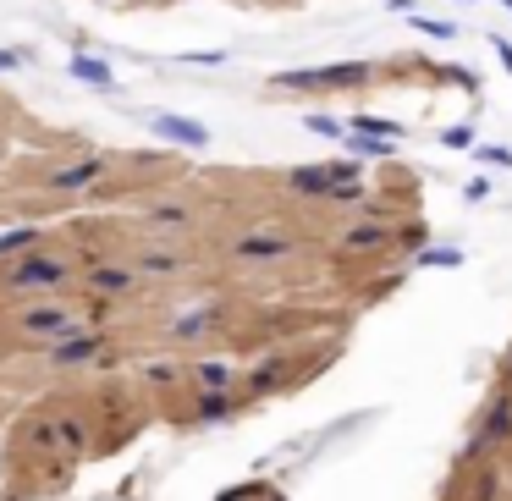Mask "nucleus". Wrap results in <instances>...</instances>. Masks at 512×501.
<instances>
[{
  "label": "nucleus",
  "instance_id": "f257e3e1",
  "mask_svg": "<svg viewBox=\"0 0 512 501\" xmlns=\"http://www.w3.org/2000/svg\"><path fill=\"white\" fill-rule=\"evenodd\" d=\"M0 287L6 292H67L72 287V270L61 265L56 254H17L12 265L0 259Z\"/></svg>",
  "mask_w": 512,
  "mask_h": 501
},
{
  "label": "nucleus",
  "instance_id": "5701e85b",
  "mask_svg": "<svg viewBox=\"0 0 512 501\" xmlns=\"http://www.w3.org/2000/svg\"><path fill=\"white\" fill-rule=\"evenodd\" d=\"M34 243H39V226H28V232H6V237H0V259H17V254H28Z\"/></svg>",
  "mask_w": 512,
  "mask_h": 501
},
{
  "label": "nucleus",
  "instance_id": "a211bd4d",
  "mask_svg": "<svg viewBox=\"0 0 512 501\" xmlns=\"http://www.w3.org/2000/svg\"><path fill=\"white\" fill-rule=\"evenodd\" d=\"M215 325H221V309H193V314H182V320H171V336H177V342H193V336L215 331Z\"/></svg>",
  "mask_w": 512,
  "mask_h": 501
},
{
  "label": "nucleus",
  "instance_id": "b1692460",
  "mask_svg": "<svg viewBox=\"0 0 512 501\" xmlns=\"http://www.w3.org/2000/svg\"><path fill=\"white\" fill-rule=\"evenodd\" d=\"M353 133H375V138H397V133H402V127H397V122H386V116H364V111H358V116H353Z\"/></svg>",
  "mask_w": 512,
  "mask_h": 501
},
{
  "label": "nucleus",
  "instance_id": "7ed1b4c3",
  "mask_svg": "<svg viewBox=\"0 0 512 501\" xmlns=\"http://www.w3.org/2000/svg\"><path fill=\"white\" fill-rule=\"evenodd\" d=\"M298 254V237L292 232H243L232 237V248H226V259H237V265H276V259H292Z\"/></svg>",
  "mask_w": 512,
  "mask_h": 501
},
{
  "label": "nucleus",
  "instance_id": "a878e982",
  "mask_svg": "<svg viewBox=\"0 0 512 501\" xmlns=\"http://www.w3.org/2000/svg\"><path fill=\"white\" fill-rule=\"evenodd\" d=\"M419 265H463L457 248H419Z\"/></svg>",
  "mask_w": 512,
  "mask_h": 501
},
{
  "label": "nucleus",
  "instance_id": "473e14b6",
  "mask_svg": "<svg viewBox=\"0 0 512 501\" xmlns=\"http://www.w3.org/2000/svg\"><path fill=\"white\" fill-rule=\"evenodd\" d=\"M501 386H512V347L501 353Z\"/></svg>",
  "mask_w": 512,
  "mask_h": 501
},
{
  "label": "nucleus",
  "instance_id": "aec40b11",
  "mask_svg": "<svg viewBox=\"0 0 512 501\" xmlns=\"http://www.w3.org/2000/svg\"><path fill=\"white\" fill-rule=\"evenodd\" d=\"M424 243H430V226H424V221H408V226H391V248H402V254H419Z\"/></svg>",
  "mask_w": 512,
  "mask_h": 501
},
{
  "label": "nucleus",
  "instance_id": "dca6fc26",
  "mask_svg": "<svg viewBox=\"0 0 512 501\" xmlns=\"http://www.w3.org/2000/svg\"><path fill=\"white\" fill-rule=\"evenodd\" d=\"M276 386H287V364H281V358H265V364H254L248 369V397H270V391Z\"/></svg>",
  "mask_w": 512,
  "mask_h": 501
},
{
  "label": "nucleus",
  "instance_id": "f8f14e48",
  "mask_svg": "<svg viewBox=\"0 0 512 501\" xmlns=\"http://www.w3.org/2000/svg\"><path fill=\"white\" fill-rule=\"evenodd\" d=\"M391 248V226L380 221H353L342 232V254H386Z\"/></svg>",
  "mask_w": 512,
  "mask_h": 501
},
{
  "label": "nucleus",
  "instance_id": "f3484780",
  "mask_svg": "<svg viewBox=\"0 0 512 501\" xmlns=\"http://www.w3.org/2000/svg\"><path fill=\"white\" fill-rule=\"evenodd\" d=\"M144 226H155V232H182V226H193V210L188 204H149Z\"/></svg>",
  "mask_w": 512,
  "mask_h": 501
},
{
  "label": "nucleus",
  "instance_id": "423d86ee",
  "mask_svg": "<svg viewBox=\"0 0 512 501\" xmlns=\"http://www.w3.org/2000/svg\"><path fill=\"white\" fill-rule=\"evenodd\" d=\"M17 336H72V331H83V320H78V309H67V303H34V309H23L17 314Z\"/></svg>",
  "mask_w": 512,
  "mask_h": 501
},
{
  "label": "nucleus",
  "instance_id": "4be33fe9",
  "mask_svg": "<svg viewBox=\"0 0 512 501\" xmlns=\"http://www.w3.org/2000/svg\"><path fill=\"white\" fill-rule=\"evenodd\" d=\"M347 149H353V155H375V160H391L397 155V144H391V138H347Z\"/></svg>",
  "mask_w": 512,
  "mask_h": 501
},
{
  "label": "nucleus",
  "instance_id": "c85d7f7f",
  "mask_svg": "<svg viewBox=\"0 0 512 501\" xmlns=\"http://www.w3.org/2000/svg\"><path fill=\"white\" fill-rule=\"evenodd\" d=\"M111 314H116V298H94V303H89V320H94V325L111 320Z\"/></svg>",
  "mask_w": 512,
  "mask_h": 501
},
{
  "label": "nucleus",
  "instance_id": "20e7f679",
  "mask_svg": "<svg viewBox=\"0 0 512 501\" xmlns=\"http://www.w3.org/2000/svg\"><path fill=\"white\" fill-rule=\"evenodd\" d=\"M369 78H375V67L347 61V67H320V72H281L270 89H364Z\"/></svg>",
  "mask_w": 512,
  "mask_h": 501
},
{
  "label": "nucleus",
  "instance_id": "bb28decb",
  "mask_svg": "<svg viewBox=\"0 0 512 501\" xmlns=\"http://www.w3.org/2000/svg\"><path fill=\"white\" fill-rule=\"evenodd\" d=\"M441 144H446V149H468V144H474V127H446Z\"/></svg>",
  "mask_w": 512,
  "mask_h": 501
},
{
  "label": "nucleus",
  "instance_id": "72a5a7b5",
  "mask_svg": "<svg viewBox=\"0 0 512 501\" xmlns=\"http://www.w3.org/2000/svg\"><path fill=\"white\" fill-rule=\"evenodd\" d=\"M0 67H23V50H0Z\"/></svg>",
  "mask_w": 512,
  "mask_h": 501
},
{
  "label": "nucleus",
  "instance_id": "9b49d317",
  "mask_svg": "<svg viewBox=\"0 0 512 501\" xmlns=\"http://www.w3.org/2000/svg\"><path fill=\"white\" fill-rule=\"evenodd\" d=\"M133 287H138L133 265H100V259H94V265L83 270V292H89V298H122V292H133Z\"/></svg>",
  "mask_w": 512,
  "mask_h": 501
},
{
  "label": "nucleus",
  "instance_id": "f03ea898",
  "mask_svg": "<svg viewBox=\"0 0 512 501\" xmlns=\"http://www.w3.org/2000/svg\"><path fill=\"white\" fill-rule=\"evenodd\" d=\"M45 364H50V369H83V364L116 369L122 358H116L111 336H100V331H72V336H56V342L45 347Z\"/></svg>",
  "mask_w": 512,
  "mask_h": 501
},
{
  "label": "nucleus",
  "instance_id": "412c9836",
  "mask_svg": "<svg viewBox=\"0 0 512 501\" xmlns=\"http://www.w3.org/2000/svg\"><path fill=\"white\" fill-rule=\"evenodd\" d=\"M72 72H78L83 83H100V89H116V78H111V67H105V61H89V56H78V61H72Z\"/></svg>",
  "mask_w": 512,
  "mask_h": 501
},
{
  "label": "nucleus",
  "instance_id": "1a4fd4ad",
  "mask_svg": "<svg viewBox=\"0 0 512 501\" xmlns=\"http://www.w3.org/2000/svg\"><path fill=\"white\" fill-rule=\"evenodd\" d=\"M232 413H237V391H204V386L188 391V424L193 430H204V424H226Z\"/></svg>",
  "mask_w": 512,
  "mask_h": 501
},
{
  "label": "nucleus",
  "instance_id": "393cba45",
  "mask_svg": "<svg viewBox=\"0 0 512 501\" xmlns=\"http://www.w3.org/2000/svg\"><path fill=\"white\" fill-rule=\"evenodd\" d=\"M468 501H501V474H496V468L474 474V496H468Z\"/></svg>",
  "mask_w": 512,
  "mask_h": 501
},
{
  "label": "nucleus",
  "instance_id": "c756f323",
  "mask_svg": "<svg viewBox=\"0 0 512 501\" xmlns=\"http://www.w3.org/2000/svg\"><path fill=\"white\" fill-rule=\"evenodd\" d=\"M419 28H424V34H430V39H452V34H457L452 23H430V17H419Z\"/></svg>",
  "mask_w": 512,
  "mask_h": 501
},
{
  "label": "nucleus",
  "instance_id": "cd10ccee",
  "mask_svg": "<svg viewBox=\"0 0 512 501\" xmlns=\"http://www.w3.org/2000/svg\"><path fill=\"white\" fill-rule=\"evenodd\" d=\"M309 127L320 138H342V122H336V116H309Z\"/></svg>",
  "mask_w": 512,
  "mask_h": 501
},
{
  "label": "nucleus",
  "instance_id": "2f4dec72",
  "mask_svg": "<svg viewBox=\"0 0 512 501\" xmlns=\"http://www.w3.org/2000/svg\"><path fill=\"white\" fill-rule=\"evenodd\" d=\"M490 50H496V56H501V67L512 72V45H507V39H490Z\"/></svg>",
  "mask_w": 512,
  "mask_h": 501
},
{
  "label": "nucleus",
  "instance_id": "6ab92c4d",
  "mask_svg": "<svg viewBox=\"0 0 512 501\" xmlns=\"http://www.w3.org/2000/svg\"><path fill=\"white\" fill-rule=\"evenodd\" d=\"M138 375H144L149 386H177V380H188V375H182V358H155V364H138Z\"/></svg>",
  "mask_w": 512,
  "mask_h": 501
},
{
  "label": "nucleus",
  "instance_id": "9d476101",
  "mask_svg": "<svg viewBox=\"0 0 512 501\" xmlns=\"http://www.w3.org/2000/svg\"><path fill=\"white\" fill-rule=\"evenodd\" d=\"M94 182H105V160L100 155H83V160H72V166L50 171L45 188L50 193H83V188H94Z\"/></svg>",
  "mask_w": 512,
  "mask_h": 501
},
{
  "label": "nucleus",
  "instance_id": "c9c22d12",
  "mask_svg": "<svg viewBox=\"0 0 512 501\" xmlns=\"http://www.w3.org/2000/svg\"><path fill=\"white\" fill-rule=\"evenodd\" d=\"M496 6H507V12H512V0H496Z\"/></svg>",
  "mask_w": 512,
  "mask_h": 501
},
{
  "label": "nucleus",
  "instance_id": "ddd939ff",
  "mask_svg": "<svg viewBox=\"0 0 512 501\" xmlns=\"http://www.w3.org/2000/svg\"><path fill=\"white\" fill-rule=\"evenodd\" d=\"M182 375L188 386H204V391H237V364H210V358H182Z\"/></svg>",
  "mask_w": 512,
  "mask_h": 501
},
{
  "label": "nucleus",
  "instance_id": "0eeeda50",
  "mask_svg": "<svg viewBox=\"0 0 512 501\" xmlns=\"http://www.w3.org/2000/svg\"><path fill=\"white\" fill-rule=\"evenodd\" d=\"M353 177H358V166H347V160H336V166H292L281 177V188L298 193V199H325L336 182H353Z\"/></svg>",
  "mask_w": 512,
  "mask_h": 501
},
{
  "label": "nucleus",
  "instance_id": "2eb2a0df",
  "mask_svg": "<svg viewBox=\"0 0 512 501\" xmlns=\"http://www.w3.org/2000/svg\"><path fill=\"white\" fill-rule=\"evenodd\" d=\"M149 133L171 138V144H188V149L210 144V133H204L199 122H188V116H149Z\"/></svg>",
  "mask_w": 512,
  "mask_h": 501
},
{
  "label": "nucleus",
  "instance_id": "39448f33",
  "mask_svg": "<svg viewBox=\"0 0 512 501\" xmlns=\"http://www.w3.org/2000/svg\"><path fill=\"white\" fill-rule=\"evenodd\" d=\"M474 441L485 446V452L512 446V386H496L485 397V408H479V419H474Z\"/></svg>",
  "mask_w": 512,
  "mask_h": 501
},
{
  "label": "nucleus",
  "instance_id": "6e6552de",
  "mask_svg": "<svg viewBox=\"0 0 512 501\" xmlns=\"http://www.w3.org/2000/svg\"><path fill=\"white\" fill-rule=\"evenodd\" d=\"M50 441L56 446H67L72 457H89V452H100V435H94V424L83 419V413H50Z\"/></svg>",
  "mask_w": 512,
  "mask_h": 501
},
{
  "label": "nucleus",
  "instance_id": "7c9ffc66",
  "mask_svg": "<svg viewBox=\"0 0 512 501\" xmlns=\"http://www.w3.org/2000/svg\"><path fill=\"white\" fill-rule=\"evenodd\" d=\"M485 193H490V182H468V188H463V199H468V204H479Z\"/></svg>",
  "mask_w": 512,
  "mask_h": 501
},
{
  "label": "nucleus",
  "instance_id": "4468645a",
  "mask_svg": "<svg viewBox=\"0 0 512 501\" xmlns=\"http://www.w3.org/2000/svg\"><path fill=\"white\" fill-rule=\"evenodd\" d=\"M182 270H193L188 254H155V248H144V254L133 259L138 281H171V276H182Z\"/></svg>",
  "mask_w": 512,
  "mask_h": 501
},
{
  "label": "nucleus",
  "instance_id": "f704fd0d",
  "mask_svg": "<svg viewBox=\"0 0 512 501\" xmlns=\"http://www.w3.org/2000/svg\"><path fill=\"white\" fill-rule=\"evenodd\" d=\"M138 6H160V0H138Z\"/></svg>",
  "mask_w": 512,
  "mask_h": 501
}]
</instances>
